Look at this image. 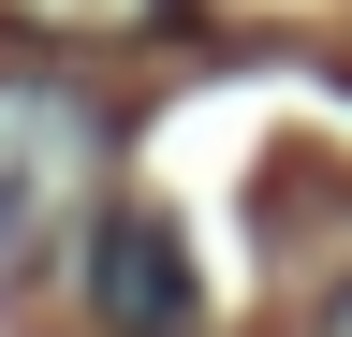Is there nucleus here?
<instances>
[{"label":"nucleus","mask_w":352,"mask_h":337,"mask_svg":"<svg viewBox=\"0 0 352 337\" xmlns=\"http://www.w3.org/2000/svg\"><path fill=\"white\" fill-rule=\"evenodd\" d=\"M103 103L59 73H0V264H44L88 205H103Z\"/></svg>","instance_id":"f257e3e1"},{"label":"nucleus","mask_w":352,"mask_h":337,"mask_svg":"<svg viewBox=\"0 0 352 337\" xmlns=\"http://www.w3.org/2000/svg\"><path fill=\"white\" fill-rule=\"evenodd\" d=\"M88 323L103 337H191L206 323L191 235H176L162 205H103V220H88Z\"/></svg>","instance_id":"f03ea898"},{"label":"nucleus","mask_w":352,"mask_h":337,"mask_svg":"<svg viewBox=\"0 0 352 337\" xmlns=\"http://www.w3.org/2000/svg\"><path fill=\"white\" fill-rule=\"evenodd\" d=\"M0 15H30V30H74V45H147V30H176L191 0H0Z\"/></svg>","instance_id":"7ed1b4c3"},{"label":"nucleus","mask_w":352,"mask_h":337,"mask_svg":"<svg viewBox=\"0 0 352 337\" xmlns=\"http://www.w3.org/2000/svg\"><path fill=\"white\" fill-rule=\"evenodd\" d=\"M308 337H352V279H338V293H323V308H308Z\"/></svg>","instance_id":"20e7f679"}]
</instances>
